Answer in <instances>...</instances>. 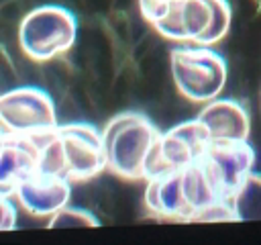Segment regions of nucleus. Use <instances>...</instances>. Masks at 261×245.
Wrapping results in <instances>:
<instances>
[{
  "label": "nucleus",
  "mask_w": 261,
  "mask_h": 245,
  "mask_svg": "<svg viewBox=\"0 0 261 245\" xmlns=\"http://www.w3.org/2000/svg\"><path fill=\"white\" fill-rule=\"evenodd\" d=\"M57 125L55 102L43 88L20 86L0 94V127L6 133L35 135Z\"/></svg>",
  "instance_id": "obj_6"
},
{
  "label": "nucleus",
  "mask_w": 261,
  "mask_h": 245,
  "mask_svg": "<svg viewBox=\"0 0 261 245\" xmlns=\"http://www.w3.org/2000/svg\"><path fill=\"white\" fill-rule=\"evenodd\" d=\"M16 227V206L10 194L0 190V231H12Z\"/></svg>",
  "instance_id": "obj_15"
},
{
  "label": "nucleus",
  "mask_w": 261,
  "mask_h": 245,
  "mask_svg": "<svg viewBox=\"0 0 261 245\" xmlns=\"http://www.w3.org/2000/svg\"><path fill=\"white\" fill-rule=\"evenodd\" d=\"M208 131L210 141H249L251 116L237 98H214L196 116Z\"/></svg>",
  "instance_id": "obj_11"
},
{
  "label": "nucleus",
  "mask_w": 261,
  "mask_h": 245,
  "mask_svg": "<svg viewBox=\"0 0 261 245\" xmlns=\"http://www.w3.org/2000/svg\"><path fill=\"white\" fill-rule=\"evenodd\" d=\"M100 220L86 208H75V206H63L57 210L53 216H49L47 227L49 229H63V227H98Z\"/></svg>",
  "instance_id": "obj_14"
},
{
  "label": "nucleus",
  "mask_w": 261,
  "mask_h": 245,
  "mask_svg": "<svg viewBox=\"0 0 261 245\" xmlns=\"http://www.w3.org/2000/svg\"><path fill=\"white\" fill-rule=\"evenodd\" d=\"M143 200L147 210L157 218L184 220V223H190L192 218L181 184V167L147 178Z\"/></svg>",
  "instance_id": "obj_12"
},
{
  "label": "nucleus",
  "mask_w": 261,
  "mask_h": 245,
  "mask_svg": "<svg viewBox=\"0 0 261 245\" xmlns=\"http://www.w3.org/2000/svg\"><path fill=\"white\" fill-rule=\"evenodd\" d=\"M39 169L63 176L71 184L96 178L106 169L102 131L90 122H67L45 131Z\"/></svg>",
  "instance_id": "obj_1"
},
{
  "label": "nucleus",
  "mask_w": 261,
  "mask_h": 245,
  "mask_svg": "<svg viewBox=\"0 0 261 245\" xmlns=\"http://www.w3.org/2000/svg\"><path fill=\"white\" fill-rule=\"evenodd\" d=\"M210 143L208 131L198 118L179 122L159 133L145 167V180L169 169H179L202 159Z\"/></svg>",
  "instance_id": "obj_7"
},
{
  "label": "nucleus",
  "mask_w": 261,
  "mask_h": 245,
  "mask_svg": "<svg viewBox=\"0 0 261 245\" xmlns=\"http://www.w3.org/2000/svg\"><path fill=\"white\" fill-rule=\"evenodd\" d=\"M230 24L228 0H171L151 27L169 41L210 47L228 35Z\"/></svg>",
  "instance_id": "obj_3"
},
{
  "label": "nucleus",
  "mask_w": 261,
  "mask_h": 245,
  "mask_svg": "<svg viewBox=\"0 0 261 245\" xmlns=\"http://www.w3.org/2000/svg\"><path fill=\"white\" fill-rule=\"evenodd\" d=\"M255 161L257 155L249 141H210L202 155V163L222 198H228L253 172Z\"/></svg>",
  "instance_id": "obj_8"
},
{
  "label": "nucleus",
  "mask_w": 261,
  "mask_h": 245,
  "mask_svg": "<svg viewBox=\"0 0 261 245\" xmlns=\"http://www.w3.org/2000/svg\"><path fill=\"white\" fill-rule=\"evenodd\" d=\"M2 135H4V129H2V127H0V137H2Z\"/></svg>",
  "instance_id": "obj_16"
},
{
  "label": "nucleus",
  "mask_w": 261,
  "mask_h": 245,
  "mask_svg": "<svg viewBox=\"0 0 261 245\" xmlns=\"http://www.w3.org/2000/svg\"><path fill=\"white\" fill-rule=\"evenodd\" d=\"M77 37L75 14L59 4H43L29 10L18 24V43L33 61H49L67 53Z\"/></svg>",
  "instance_id": "obj_4"
},
{
  "label": "nucleus",
  "mask_w": 261,
  "mask_h": 245,
  "mask_svg": "<svg viewBox=\"0 0 261 245\" xmlns=\"http://www.w3.org/2000/svg\"><path fill=\"white\" fill-rule=\"evenodd\" d=\"M43 133L20 135L6 133L0 137V190L10 194L31 174L39 172Z\"/></svg>",
  "instance_id": "obj_9"
},
{
  "label": "nucleus",
  "mask_w": 261,
  "mask_h": 245,
  "mask_svg": "<svg viewBox=\"0 0 261 245\" xmlns=\"http://www.w3.org/2000/svg\"><path fill=\"white\" fill-rule=\"evenodd\" d=\"M159 133L143 112L124 110L114 114L102 129L106 169L124 180H145L147 159Z\"/></svg>",
  "instance_id": "obj_2"
},
{
  "label": "nucleus",
  "mask_w": 261,
  "mask_h": 245,
  "mask_svg": "<svg viewBox=\"0 0 261 245\" xmlns=\"http://www.w3.org/2000/svg\"><path fill=\"white\" fill-rule=\"evenodd\" d=\"M22 210L35 218H49L69 204L71 182L49 172H35L22 180L12 192Z\"/></svg>",
  "instance_id": "obj_10"
},
{
  "label": "nucleus",
  "mask_w": 261,
  "mask_h": 245,
  "mask_svg": "<svg viewBox=\"0 0 261 245\" xmlns=\"http://www.w3.org/2000/svg\"><path fill=\"white\" fill-rule=\"evenodd\" d=\"M169 67L177 92L196 104L218 98L228 80L224 57L204 45L171 49Z\"/></svg>",
  "instance_id": "obj_5"
},
{
  "label": "nucleus",
  "mask_w": 261,
  "mask_h": 245,
  "mask_svg": "<svg viewBox=\"0 0 261 245\" xmlns=\"http://www.w3.org/2000/svg\"><path fill=\"white\" fill-rule=\"evenodd\" d=\"M226 200L232 208L234 220H261V174L251 172Z\"/></svg>",
  "instance_id": "obj_13"
}]
</instances>
